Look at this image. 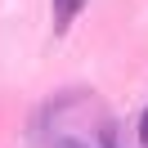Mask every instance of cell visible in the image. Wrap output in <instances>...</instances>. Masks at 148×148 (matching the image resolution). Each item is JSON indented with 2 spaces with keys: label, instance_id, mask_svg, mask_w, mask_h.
I'll list each match as a JSON object with an SVG mask.
<instances>
[{
  "label": "cell",
  "instance_id": "cell-1",
  "mask_svg": "<svg viewBox=\"0 0 148 148\" xmlns=\"http://www.w3.org/2000/svg\"><path fill=\"white\" fill-rule=\"evenodd\" d=\"M81 9H85V0H54V36H67Z\"/></svg>",
  "mask_w": 148,
  "mask_h": 148
},
{
  "label": "cell",
  "instance_id": "cell-2",
  "mask_svg": "<svg viewBox=\"0 0 148 148\" xmlns=\"http://www.w3.org/2000/svg\"><path fill=\"white\" fill-rule=\"evenodd\" d=\"M99 148H121V144H117V135H112V126H103V130H99Z\"/></svg>",
  "mask_w": 148,
  "mask_h": 148
},
{
  "label": "cell",
  "instance_id": "cell-3",
  "mask_svg": "<svg viewBox=\"0 0 148 148\" xmlns=\"http://www.w3.org/2000/svg\"><path fill=\"white\" fill-rule=\"evenodd\" d=\"M139 148H148V108L139 112Z\"/></svg>",
  "mask_w": 148,
  "mask_h": 148
},
{
  "label": "cell",
  "instance_id": "cell-4",
  "mask_svg": "<svg viewBox=\"0 0 148 148\" xmlns=\"http://www.w3.org/2000/svg\"><path fill=\"white\" fill-rule=\"evenodd\" d=\"M54 148H90V144H81V139H58Z\"/></svg>",
  "mask_w": 148,
  "mask_h": 148
}]
</instances>
